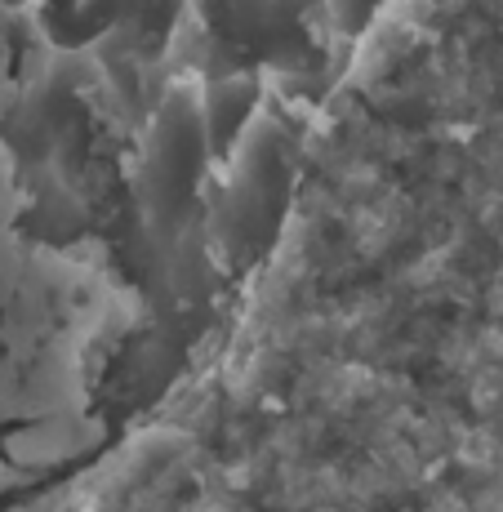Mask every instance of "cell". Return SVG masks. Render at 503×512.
Masks as SVG:
<instances>
[{
    "label": "cell",
    "instance_id": "2",
    "mask_svg": "<svg viewBox=\"0 0 503 512\" xmlns=\"http://www.w3.org/2000/svg\"><path fill=\"white\" fill-rule=\"evenodd\" d=\"M330 5H334V14H339V23L348 27V32H357V27L366 23L370 9L379 5V0H330Z\"/></svg>",
    "mask_w": 503,
    "mask_h": 512
},
{
    "label": "cell",
    "instance_id": "1",
    "mask_svg": "<svg viewBox=\"0 0 503 512\" xmlns=\"http://www.w3.org/2000/svg\"><path fill=\"white\" fill-rule=\"evenodd\" d=\"M254 107V85H214L210 94V134L219 143L236 139V125L241 116Z\"/></svg>",
    "mask_w": 503,
    "mask_h": 512
}]
</instances>
